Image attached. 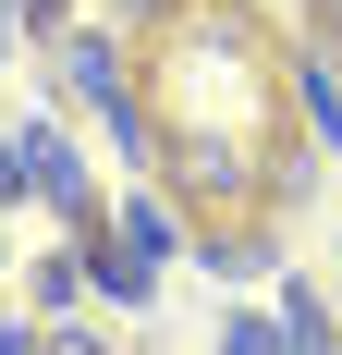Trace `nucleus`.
<instances>
[{"instance_id":"obj_17","label":"nucleus","mask_w":342,"mask_h":355,"mask_svg":"<svg viewBox=\"0 0 342 355\" xmlns=\"http://www.w3.org/2000/svg\"><path fill=\"white\" fill-rule=\"evenodd\" d=\"M0 270H12V233H0Z\"/></svg>"},{"instance_id":"obj_10","label":"nucleus","mask_w":342,"mask_h":355,"mask_svg":"<svg viewBox=\"0 0 342 355\" xmlns=\"http://www.w3.org/2000/svg\"><path fill=\"white\" fill-rule=\"evenodd\" d=\"M220 355H294V331H281V319H257V306H244V319H220Z\"/></svg>"},{"instance_id":"obj_13","label":"nucleus","mask_w":342,"mask_h":355,"mask_svg":"<svg viewBox=\"0 0 342 355\" xmlns=\"http://www.w3.org/2000/svg\"><path fill=\"white\" fill-rule=\"evenodd\" d=\"M110 12H123V25H147V37H171L183 12H196V0H110Z\"/></svg>"},{"instance_id":"obj_3","label":"nucleus","mask_w":342,"mask_h":355,"mask_svg":"<svg viewBox=\"0 0 342 355\" xmlns=\"http://www.w3.org/2000/svg\"><path fill=\"white\" fill-rule=\"evenodd\" d=\"M281 86H294V135L306 147H342V62H330V37H281Z\"/></svg>"},{"instance_id":"obj_1","label":"nucleus","mask_w":342,"mask_h":355,"mask_svg":"<svg viewBox=\"0 0 342 355\" xmlns=\"http://www.w3.org/2000/svg\"><path fill=\"white\" fill-rule=\"evenodd\" d=\"M159 184L196 220H257L269 209V135H244V123H183V135L159 147Z\"/></svg>"},{"instance_id":"obj_8","label":"nucleus","mask_w":342,"mask_h":355,"mask_svg":"<svg viewBox=\"0 0 342 355\" xmlns=\"http://www.w3.org/2000/svg\"><path fill=\"white\" fill-rule=\"evenodd\" d=\"M318 159L330 147H306V135H269V196L294 209V196H318Z\"/></svg>"},{"instance_id":"obj_9","label":"nucleus","mask_w":342,"mask_h":355,"mask_svg":"<svg viewBox=\"0 0 342 355\" xmlns=\"http://www.w3.org/2000/svg\"><path fill=\"white\" fill-rule=\"evenodd\" d=\"M73 294H86V245L37 257V306H49V319H73Z\"/></svg>"},{"instance_id":"obj_14","label":"nucleus","mask_w":342,"mask_h":355,"mask_svg":"<svg viewBox=\"0 0 342 355\" xmlns=\"http://www.w3.org/2000/svg\"><path fill=\"white\" fill-rule=\"evenodd\" d=\"M12 12H25L37 37H73V0H12Z\"/></svg>"},{"instance_id":"obj_5","label":"nucleus","mask_w":342,"mask_h":355,"mask_svg":"<svg viewBox=\"0 0 342 355\" xmlns=\"http://www.w3.org/2000/svg\"><path fill=\"white\" fill-rule=\"evenodd\" d=\"M110 233H123V245L147 257V270H159V257H196V209H183V196H123V209H110Z\"/></svg>"},{"instance_id":"obj_16","label":"nucleus","mask_w":342,"mask_h":355,"mask_svg":"<svg viewBox=\"0 0 342 355\" xmlns=\"http://www.w3.org/2000/svg\"><path fill=\"white\" fill-rule=\"evenodd\" d=\"M12 25H25V12H12V0H0V62H12Z\"/></svg>"},{"instance_id":"obj_6","label":"nucleus","mask_w":342,"mask_h":355,"mask_svg":"<svg viewBox=\"0 0 342 355\" xmlns=\"http://www.w3.org/2000/svg\"><path fill=\"white\" fill-rule=\"evenodd\" d=\"M196 270L257 282V270H281V233H257V220H196Z\"/></svg>"},{"instance_id":"obj_11","label":"nucleus","mask_w":342,"mask_h":355,"mask_svg":"<svg viewBox=\"0 0 342 355\" xmlns=\"http://www.w3.org/2000/svg\"><path fill=\"white\" fill-rule=\"evenodd\" d=\"M25 184H37V135H25V123H0V209H12Z\"/></svg>"},{"instance_id":"obj_15","label":"nucleus","mask_w":342,"mask_h":355,"mask_svg":"<svg viewBox=\"0 0 342 355\" xmlns=\"http://www.w3.org/2000/svg\"><path fill=\"white\" fill-rule=\"evenodd\" d=\"M0 355H37V331H25V319H0Z\"/></svg>"},{"instance_id":"obj_4","label":"nucleus","mask_w":342,"mask_h":355,"mask_svg":"<svg viewBox=\"0 0 342 355\" xmlns=\"http://www.w3.org/2000/svg\"><path fill=\"white\" fill-rule=\"evenodd\" d=\"M25 135H37V196H49L73 233H110V209L86 196V159H73V135H62V123H25Z\"/></svg>"},{"instance_id":"obj_12","label":"nucleus","mask_w":342,"mask_h":355,"mask_svg":"<svg viewBox=\"0 0 342 355\" xmlns=\"http://www.w3.org/2000/svg\"><path fill=\"white\" fill-rule=\"evenodd\" d=\"M37 355H123L110 331H86V319H37Z\"/></svg>"},{"instance_id":"obj_2","label":"nucleus","mask_w":342,"mask_h":355,"mask_svg":"<svg viewBox=\"0 0 342 355\" xmlns=\"http://www.w3.org/2000/svg\"><path fill=\"white\" fill-rule=\"evenodd\" d=\"M49 73H62L98 123L147 98V86H135V25H73V37H49Z\"/></svg>"},{"instance_id":"obj_7","label":"nucleus","mask_w":342,"mask_h":355,"mask_svg":"<svg viewBox=\"0 0 342 355\" xmlns=\"http://www.w3.org/2000/svg\"><path fill=\"white\" fill-rule=\"evenodd\" d=\"M281 331H294V355H330V306H318V282H294L281 270V306H269Z\"/></svg>"}]
</instances>
